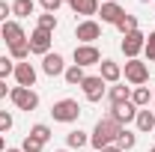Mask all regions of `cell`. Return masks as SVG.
<instances>
[{
	"label": "cell",
	"mask_w": 155,
	"mask_h": 152,
	"mask_svg": "<svg viewBox=\"0 0 155 152\" xmlns=\"http://www.w3.org/2000/svg\"><path fill=\"white\" fill-rule=\"evenodd\" d=\"M12 15V3H6V0H0V24H6Z\"/></svg>",
	"instance_id": "d6a6232c"
},
{
	"label": "cell",
	"mask_w": 155,
	"mask_h": 152,
	"mask_svg": "<svg viewBox=\"0 0 155 152\" xmlns=\"http://www.w3.org/2000/svg\"><path fill=\"white\" fill-rule=\"evenodd\" d=\"M6 95H9V90H6V84L0 81V98H6Z\"/></svg>",
	"instance_id": "836d02e7"
},
{
	"label": "cell",
	"mask_w": 155,
	"mask_h": 152,
	"mask_svg": "<svg viewBox=\"0 0 155 152\" xmlns=\"http://www.w3.org/2000/svg\"><path fill=\"white\" fill-rule=\"evenodd\" d=\"M33 9H36L33 0H15V3H12V15H18V18H30Z\"/></svg>",
	"instance_id": "ffe728a7"
},
{
	"label": "cell",
	"mask_w": 155,
	"mask_h": 152,
	"mask_svg": "<svg viewBox=\"0 0 155 152\" xmlns=\"http://www.w3.org/2000/svg\"><path fill=\"white\" fill-rule=\"evenodd\" d=\"M42 72H45L48 78L63 75V72H66V63H63V57H60V54H45V57H42Z\"/></svg>",
	"instance_id": "5bb4252c"
},
{
	"label": "cell",
	"mask_w": 155,
	"mask_h": 152,
	"mask_svg": "<svg viewBox=\"0 0 155 152\" xmlns=\"http://www.w3.org/2000/svg\"><path fill=\"white\" fill-rule=\"evenodd\" d=\"M39 3H42V9H45V12H51V15H54V12H57L66 0H39Z\"/></svg>",
	"instance_id": "1f68e13d"
},
{
	"label": "cell",
	"mask_w": 155,
	"mask_h": 152,
	"mask_svg": "<svg viewBox=\"0 0 155 152\" xmlns=\"http://www.w3.org/2000/svg\"><path fill=\"white\" fill-rule=\"evenodd\" d=\"M63 78H66V84H69V87H81V84H84V78H87V72H84L81 66L72 63V66L63 72Z\"/></svg>",
	"instance_id": "d6986e66"
},
{
	"label": "cell",
	"mask_w": 155,
	"mask_h": 152,
	"mask_svg": "<svg viewBox=\"0 0 155 152\" xmlns=\"http://www.w3.org/2000/svg\"><path fill=\"white\" fill-rule=\"evenodd\" d=\"M81 90H84V98H87V101H101L104 93H107L104 81H101L98 75H87V78H84V84H81Z\"/></svg>",
	"instance_id": "8992f818"
},
{
	"label": "cell",
	"mask_w": 155,
	"mask_h": 152,
	"mask_svg": "<svg viewBox=\"0 0 155 152\" xmlns=\"http://www.w3.org/2000/svg\"><path fill=\"white\" fill-rule=\"evenodd\" d=\"M125 81L134 84V87H143V84L149 81V66L140 63V60H128V63H125Z\"/></svg>",
	"instance_id": "52a82bcc"
},
{
	"label": "cell",
	"mask_w": 155,
	"mask_h": 152,
	"mask_svg": "<svg viewBox=\"0 0 155 152\" xmlns=\"http://www.w3.org/2000/svg\"><path fill=\"white\" fill-rule=\"evenodd\" d=\"M101 152H122V149H119V146H116V143H114V146H104V149H101Z\"/></svg>",
	"instance_id": "e575fe53"
},
{
	"label": "cell",
	"mask_w": 155,
	"mask_h": 152,
	"mask_svg": "<svg viewBox=\"0 0 155 152\" xmlns=\"http://www.w3.org/2000/svg\"><path fill=\"white\" fill-rule=\"evenodd\" d=\"M87 131H81V128H75V131L66 134V143H69V149H81V146H87Z\"/></svg>",
	"instance_id": "7402d4cb"
},
{
	"label": "cell",
	"mask_w": 155,
	"mask_h": 152,
	"mask_svg": "<svg viewBox=\"0 0 155 152\" xmlns=\"http://www.w3.org/2000/svg\"><path fill=\"white\" fill-rule=\"evenodd\" d=\"M0 39H3L6 45L27 42V36H24V27H21L18 21H6V24H0Z\"/></svg>",
	"instance_id": "30bf717a"
},
{
	"label": "cell",
	"mask_w": 155,
	"mask_h": 152,
	"mask_svg": "<svg viewBox=\"0 0 155 152\" xmlns=\"http://www.w3.org/2000/svg\"><path fill=\"white\" fill-rule=\"evenodd\" d=\"M3 152H21V149H3Z\"/></svg>",
	"instance_id": "8d00e7d4"
},
{
	"label": "cell",
	"mask_w": 155,
	"mask_h": 152,
	"mask_svg": "<svg viewBox=\"0 0 155 152\" xmlns=\"http://www.w3.org/2000/svg\"><path fill=\"white\" fill-rule=\"evenodd\" d=\"M119 131H122V125H119L116 119H110V116H104V119H98V122H96V128H93V137H90V143L96 146V152H101L104 146H114V143H116Z\"/></svg>",
	"instance_id": "6da1fadb"
},
{
	"label": "cell",
	"mask_w": 155,
	"mask_h": 152,
	"mask_svg": "<svg viewBox=\"0 0 155 152\" xmlns=\"http://www.w3.org/2000/svg\"><path fill=\"white\" fill-rule=\"evenodd\" d=\"M131 104H134L137 111L146 107V104H149V87H134V90H131Z\"/></svg>",
	"instance_id": "44dd1931"
},
{
	"label": "cell",
	"mask_w": 155,
	"mask_h": 152,
	"mask_svg": "<svg viewBox=\"0 0 155 152\" xmlns=\"http://www.w3.org/2000/svg\"><path fill=\"white\" fill-rule=\"evenodd\" d=\"M98 63H101V54L96 45H78L75 48V66L87 69V66H98Z\"/></svg>",
	"instance_id": "9c48e42d"
},
{
	"label": "cell",
	"mask_w": 155,
	"mask_h": 152,
	"mask_svg": "<svg viewBox=\"0 0 155 152\" xmlns=\"http://www.w3.org/2000/svg\"><path fill=\"white\" fill-rule=\"evenodd\" d=\"M57 152H69V149H57Z\"/></svg>",
	"instance_id": "74e56055"
},
{
	"label": "cell",
	"mask_w": 155,
	"mask_h": 152,
	"mask_svg": "<svg viewBox=\"0 0 155 152\" xmlns=\"http://www.w3.org/2000/svg\"><path fill=\"white\" fill-rule=\"evenodd\" d=\"M12 128V114L9 111H0V134H6Z\"/></svg>",
	"instance_id": "4dcf8cb0"
},
{
	"label": "cell",
	"mask_w": 155,
	"mask_h": 152,
	"mask_svg": "<svg viewBox=\"0 0 155 152\" xmlns=\"http://www.w3.org/2000/svg\"><path fill=\"white\" fill-rule=\"evenodd\" d=\"M12 72H15V60L3 54V57H0V81H3V78H9Z\"/></svg>",
	"instance_id": "f1b7e54d"
},
{
	"label": "cell",
	"mask_w": 155,
	"mask_h": 152,
	"mask_svg": "<svg viewBox=\"0 0 155 152\" xmlns=\"http://www.w3.org/2000/svg\"><path fill=\"white\" fill-rule=\"evenodd\" d=\"M39 30H45V33H54L57 30V15H51V12H45V15H39Z\"/></svg>",
	"instance_id": "484cf974"
},
{
	"label": "cell",
	"mask_w": 155,
	"mask_h": 152,
	"mask_svg": "<svg viewBox=\"0 0 155 152\" xmlns=\"http://www.w3.org/2000/svg\"><path fill=\"white\" fill-rule=\"evenodd\" d=\"M66 3H69V0H66Z\"/></svg>",
	"instance_id": "60d3db41"
},
{
	"label": "cell",
	"mask_w": 155,
	"mask_h": 152,
	"mask_svg": "<svg viewBox=\"0 0 155 152\" xmlns=\"http://www.w3.org/2000/svg\"><path fill=\"white\" fill-rule=\"evenodd\" d=\"M98 69H101V81H104V84H116V81H119V78H122V66H119V63H114V60H101V63H98Z\"/></svg>",
	"instance_id": "9a60e30c"
},
{
	"label": "cell",
	"mask_w": 155,
	"mask_h": 152,
	"mask_svg": "<svg viewBox=\"0 0 155 152\" xmlns=\"http://www.w3.org/2000/svg\"><path fill=\"white\" fill-rule=\"evenodd\" d=\"M143 45H146V36L140 33V30H134V33H128V36H122V54L128 60H137V54L143 51Z\"/></svg>",
	"instance_id": "ba28073f"
},
{
	"label": "cell",
	"mask_w": 155,
	"mask_h": 152,
	"mask_svg": "<svg viewBox=\"0 0 155 152\" xmlns=\"http://www.w3.org/2000/svg\"><path fill=\"white\" fill-rule=\"evenodd\" d=\"M42 146H45L42 140H36L33 134H27V137H24V143H21V152H42Z\"/></svg>",
	"instance_id": "83f0119b"
},
{
	"label": "cell",
	"mask_w": 155,
	"mask_h": 152,
	"mask_svg": "<svg viewBox=\"0 0 155 152\" xmlns=\"http://www.w3.org/2000/svg\"><path fill=\"white\" fill-rule=\"evenodd\" d=\"M149 152H155V146H152V149H149Z\"/></svg>",
	"instance_id": "ab89813d"
},
{
	"label": "cell",
	"mask_w": 155,
	"mask_h": 152,
	"mask_svg": "<svg viewBox=\"0 0 155 152\" xmlns=\"http://www.w3.org/2000/svg\"><path fill=\"white\" fill-rule=\"evenodd\" d=\"M143 54H146V60H149V63H155V33H149V36H146Z\"/></svg>",
	"instance_id": "f546056e"
},
{
	"label": "cell",
	"mask_w": 155,
	"mask_h": 152,
	"mask_svg": "<svg viewBox=\"0 0 155 152\" xmlns=\"http://www.w3.org/2000/svg\"><path fill=\"white\" fill-rule=\"evenodd\" d=\"M30 134H33L36 140H42V143H48V140H51V128H48L45 122H36V125L30 128Z\"/></svg>",
	"instance_id": "4316f807"
},
{
	"label": "cell",
	"mask_w": 155,
	"mask_h": 152,
	"mask_svg": "<svg viewBox=\"0 0 155 152\" xmlns=\"http://www.w3.org/2000/svg\"><path fill=\"white\" fill-rule=\"evenodd\" d=\"M69 6L75 9V15H87V18L98 15V0H69Z\"/></svg>",
	"instance_id": "2e32d148"
},
{
	"label": "cell",
	"mask_w": 155,
	"mask_h": 152,
	"mask_svg": "<svg viewBox=\"0 0 155 152\" xmlns=\"http://www.w3.org/2000/svg\"><path fill=\"white\" fill-rule=\"evenodd\" d=\"M134 143H137L134 131H128V128H122V131H119V137H116V146H119V149H122V152L134 149Z\"/></svg>",
	"instance_id": "603a6c76"
},
{
	"label": "cell",
	"mask_w": 155,
	"mask_h": 152,
	"mask_svg": "<svg viewBox=\"0 0 155 152\" xmlns=\"http://www.w3.org/2000/svg\"><path fill=\"white\" fill-rule=\"evenodd\" d=\"M9 98H12V104L18 107V111H36L39 107V95L33 93V90H27V87H12L9 90Z\"/></svg>",
	"instance_id": "3957f363"
},
{
	"label": "cell",
	"mask_w": 155,
	"mask_h": 152,
	"mask_svg": "<svg viewBox=\"0 0 155 152\" xmlns=\"http://www.w3.org/2000/svg\"><path fill=\"white\" fill-rule=\"evenodd\" d=\"M51 42H54V33H45V30H33L27 36V45H30V54H51Z\"/></svg>",
	"instance_id": "277c9868"
},
{
	"label": "cell",
	"mask_w": 155,
	"mask_h": 152,
	"mask_svg": "<svg viewBox=\"0 0 155 152\" xmlns=\"http://www.w3.org/2000/svg\"><path fill=\"white\" fill-rule=\"evenodd\" d=\"M15 81H18V87H27V90H33V84H36V69H33V63H15Z\"/></svg>",
	"instance_id": "8fae6325"
},
{
	"label": "cell",
	"mask_w": 155,
	"mask_h": 152,
	"mask_svg": "<svg viewBox=\"0 0 155 152\" xmlns=\"http://www.w3.org/2000/svg\"><path fill=\"white\" fill-rule=\"evenodd\" d=\"M98 15H101L104 24H116V21L125 15V9H122L116 0H107V3H101V6H98Z\"/></svg>",
	"instance_id": "4fadbf2b"
},
{
	"label": "cell",
	"mask_w": 155,
	"mask_h": 152,
	"mask_svg": "<svg viewBox=\"0 0 155 152\" xmlns=\"http://www.w3.org/2000/svg\"><path fill=\"white\" fill-rule=\"evenodd\" d=\"M110 119H116L119 125H128V122H134V116H137V107L131 104V101H125V104H110Z\"/></svg>",
	"instance_id": "7c38bea8"
},
{
	"label": "cell",
	"mask_w": 155,
	"mask_h": 152,
	"mask_svg": "<svg viewBox=\"0 0 155 152\" xmlns=\"http://www.w3.org/2000/svg\"><path fill=\"white\" fill-rule=\"evenodd\" d=\"M110 104H125V101H131V87H125V84H116L110 87Z\"/></svg>",
	"instance_id": "ac0fdd59"
},
{
	"label": "cell",
	"mask_w": 155,
	"mask_h": 152,
	"mask_svg": "<svg viewBox=\"0 0 155 152\" xmlns=\"http://www.w3.org/2000/svg\"><path fill=\"white\" fill-rule=\"evenodd\" d=\"M140 3H149V0H140Z\"/></svg>",
	"instance_id": "f35d334b"
},
{
	"label": "cell",
	"mask_w": 155,
	"mask_h": 152,
	"mask_svg": "<svg viewBox=\"0 0 155 152\" xmlns=\"http://www.w3.org/2000/svg\"><path fill=\"white\" fill-rule=\"evenodd\" d=\"M98 36H101V24H98V21H93V18L81 21V24L75 27V39L81 42V45H93Z\"/></svg>",
	"instance_id": "5b68a950"
},
{
	"label": "cell",
	"mask_w": 155,
	"mask_h": 152,
	"mask_svg": "<svg viewBox=\"0 0 155 152\" xmlns=\"http://www.w3.org/2000/svg\"><path fill=\"white\" fill-rule=\"evenodd\" d=\"M152 131H155V128H152Z\"/></svg>",
	"instance_id": "b9f144b4"
},
{
	"label": "cell",
	"mask_w": 155,
	"mask_h": 152,
	"mask_svg": "<svg viewBox=\"0 0 155 152\" xmlns=\"http://www.w3.org/2000/svg\"><path fill=\"white\" fill-rule=\"evenodd\" d=\"M9 57L15 60V63H24V60L30 57V45H27V42H18V45H9Z\"/></svg>",
	"instance_id": "d4e9b609"
},
{
	"label": "cell",
	"mask_w": 155,
	"mask_h": 152,
	"mask_svg": "<svg viewBox=\"0 0 155 152\" xmlns=\"http://www.w3.org/2000/svg\"><path fill=\"white\" fill-rule=\"evenodd\" d=\"M51 116H54V122H75L78 116H81V104H78L75 98H60V101H54V107H51Z\"/></svg>",
	"instance_id": "7a4b0ae2"
},
{
	"label": "cell",
	"mask_w": 155,
	"mask_h": 152,
	"mask_svg": "<svg viewBox=\"0 0 155 152\" xmlns=\"http://www.w3.org/2000/svg\"><path fill=\"white\" fill-rule=\"evenodd\" d=\"M134 122H137L140 131H152V128H155V114L149 111V107H140L137 116H134Z\"/></svg>",
	"instance_id": "e0dca14e"
},
{
	"label": "cell",
	"mask_w": 155,
	"mask_h": 152,
	"mask_svg": "<svg viewBox=\"0 0 155 152\" xmlns=\"http://www.w3.org/2000/svg\"><path fill=\"white\" fill-rule=\"evenodd\" d=\"M6 149V140H3V134H0V152Z\"/></svg>",
	"instance_id": "d590c367"
},
{
	"label": "cell",
	"mask_w": 155,
	"mask_h": 152,
	"mask_svg": "<svg viewBox=\"0 0 155 152\" xmlns=\"http://www.w3.org/2000/svg\"><path fill=\"white\" fill-rule=\"evenodd\" d=\"M116 30H119L122 36H128V33H134V30H137V18H134V15H128V12H125L122 18L116 21Z\"/></svg>",
	"instance_id": "cb8c5ba5"
}]
</instances>
